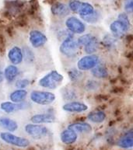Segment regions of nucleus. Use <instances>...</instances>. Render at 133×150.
Returning a JSON list of instances; mask_svg holds the SVG:
<instances>
[{"instance_id": "obj_19", "label": "nucleus", "mask_w": 133, "mask_h": 150, "mask_svg": "<svg viewBox=\"0 0 133 150\" xmlns=\"http://www.w3.org/2000/svg\"><path fill=\"white\" fill-rule=\"evenodd\" d=\"M84 51L86 54H93L98 50L99 47V40L96 37L93 36L88 42L84 45Z\"/></svg>"}, {"instance_id": "obj_14", "label": "nucleus", "mask_w": 133, "mask_h": 150, "mask_svg": "<svg viewBox=\"0 0 133 150\" xmlns=\"http://www.w3.org/2000/svg\"><path fill=\"white\" fill-rule=\"evenodd\" d=\"M51 10L53 15L59 17H64L67 16L70 11L69 6L62 2H55L54 4L52 5Z\"/></svg>"}, {"instance_id": "obj_30", "label": "nucleus", "mask_w": 133, "mask_h": 150, "mask_svg": "<svg viewBox=\"0 0 133 150\" xmlns=\"http://www.w3.org/2000/svg\"><path fill=\"white\" fill-rule=\"evenodd\" d=\"M64 92L62 93V96H63L64 99H66L67 100H72L76 98V93L72 90H63Z\"/></svg>"}, {"instance_id": "obj_25", "label": "nucleus", "mask_w": 133, "mask_h": 150, "mask_svg": "<svg viewBox=\"0 0 133 150\" xmlns=\"http://www.w3.org/2000/svg\"><path fill=\"white\" fill-rule=\"evenodd\" d=\"M68 74H69V77L70 80L72 81V82L79 81L82 78V76H83L81 71L79 69H70L69 72H68Z\"/></svg>"}, {"instance_id": "obj_2", "label": "nucleus", "mask_w": 133, "mask_h": 150, "mask_svg": "<svg viewBox=\"0 0 133 150\" xmlns=\"http://www.w3.org/2000/svg\"><path fill=\"white\" fill-rule=\"evenodd\" d=\"M30 100L39 105H49L55 100V95L47 91L34 90L30 95Z\"/></svg>"}, {"instance_id": "obj_33", "label": "nucleus", "mask_w": 133, "mask_h": 150, "mask_svg": "<svg viewBox=\"0 0 133 150\" xmlns=\"http://www.w3.org/2000/svg\"><path fill=\"white\" fill-rule=\"evenodd\" d=\"M92 37H93L92 34H84V35H83V36H81L80 38H78L77 42H78L79 46H84V45H86V43L88 42L89 40L91 39Z\"/></svg>"}, {"instance_id": "obj_17", "label": "nucleus", "mask_w": 133, "mask_h": 150, "mask_svg": "<svg viewBox=\"0 0 133 150\" xmlns=\"http://www.w3.org/2000/svg\"><path fill=\"white\" fill-rule=\"evenodd\" d=\"M0 127L9 132H13L17 130L18 124L13 119L6 117H0Z\"/></svg>"}, {"instance_id": "obj_10", "label": "nucleus", "mask_w": 133, "mask_h": 150, "mask_svg": "<svg viewBox=\"0 0 133 150\" xmlns=\"http://www.w3.org/2000/svg\"><path fill=\"white\" fill-rule=\"evenodd\" d=\"M27 103L21 102V103H13V102H3L0 104V108L2 111L7 114H12L16 112L17 110H23L27 108Z\"/></svg>"}, {"instance_id": "obj_23", "label": "nucleus", "mask_w": 133, "mask_h": 150, "mask_svg": "<svg viewBox=\"0 0 133 150\" xmlns=\"http://www.w3.org/2000/svg\"><path fill=\"white\" fill-rule=\"evenodd\" d=\"M105 119H106V114L103 111H95L88 114V120L93 123H102L105 121Z\"/></svg>"}, {"instance_id": "obj_7", "label": "nucleus", "mask_w": 133, "mask_h": 150, "mask_svg": "<svg viewBox=\"0 0 133 150\" xmlns=\"http://www.w3.org/2000/svg\"><path fill=\"white\" fill-rule=\"evenodd\" d=\"M66 26L69 31L72 34H81L86 30V25L84 24L83 22H82L79 19L71 16L66 20Z\"/></svg>"}, {"instance_id": "obj_15", "label": "nucleus", "mask_w": 133, "mask_h": 150, "mask_svg": "<svg viewBox=\"0 0 133 150\" xmlns=\"http://www.w3.org/2000/svg\"><path fill=\"white\" fill-rule=\"evenodd\" d=\"M68 129L73 131L76 133H89L92 131V127L90 124L86 122H75L69 125Z\"/></svg>"}, {"instance_id": "obj_34", "label": "nucleus", "mask_w": 133, "mask_h": 150, "mask_svg": "<svg viewBox=\"0 0 133 150\" xmlns=\"http://www.w3.org/2000/svg\"><path fill=\"white\" fill-rule=\"evenodd\" d=\"M30 84V81L27 79H19L16 82V88L21 89V90H24L25 88L28 86Z\"/></svg>"}, {"instance_id": "obj_11", "label": "nucleus", "mask_w": 133, "mask_h": 150, "mask_svg": "<svg viewBox=\"0 0 133 150\" xmlns=\"http://www.w3.org/2000/svg\"><path fill=\"white\" fill-rule=\"evenodd\" d=\"M65 111L69 113H81L86 111L88 109L87 105L85 103L78 102V101H71L69 103L64 104L62 107Z\"/></svg>"}, {"instance_id": "obj_22", "label": "nucleus", "mask_w": 133, "mask_h": 150, "mask_svg": "<svg viewBox=\"0 0 133 150\" xmlns=\"http://www.w3.org/2000/svg\"><path fill=\"white\" fill-rule=\"evenodd\" d=\"M117 146L122 149H129L133 146V135L132 132H129L123 138L119 139L117 142Z\"/></svg>"}, {"instance_id": "obj_8", "label": "nucleus", "mask_w": 133, "mask_h": 150, "mask_svg": "<svg viewBox=\"0 0 133 150\" xmlns=\"http://www.w3.org/2000/svg\"><path fill=\"white\" fill-rule=\"evenodd\" d=\"M30 42L34 48H39L46 44L47 38L45 34L40 30H33L30 32Z\"/></svg>"}, {"instance_id": "obj_16", "label": "nucleus", "mask_w": 133, "mask_h": 150, "mask_svg": "<svg viewBox=\"0 0 133 150\" xmlns=\"http://www.w3.org/2000/svg\"><path fill=\"white\" fill-rule=\"evenodd\" d=\"M77 133L69 129H66L62 132L60 134V139L62 143L66 144V145H72L75 143L77 141Z\"/></svg>"}, {"instance_id": "obj_35", "label": "nucleus", "mask_w": 133, "mask_h": 150, "mask_svg": "<svg viewBox=\"0 0 133 150\" xmlns=\"http://www.w3.org/2000/svg\"><path fill=\"white\" fill-rule=\"evenodd\" d=\"M125 10L127 13L131 14L133 11V0H129L126 1L125 5Z\"/></svg>"}, {"instance_id": "obj_29", "label": "nucleus", "mask_w": 133, "mask_h": 150, "mask_svg": "<svg viewBox=\"0 0 133 150\" xmlns=\"http://www.w3.org/2000/svg\"><path fill=\"white\" fill-rule=\"evenodd\" d=\"M81 2L79 0H72L70 1L69 3V9L71 11L74 12V13H78V10H79V7H80V5H81Z\"/></svg>"}, {"instance_id": "obj_32", "label": "nucleus", "mask_w": 133, "mask_h": 150, "mask_svg": "<svg viewBox=\"0 0 133 150\" xmlns=\"http://www.w3.org/2000/svg\"><path fill=\"white\" fill-rule=\"evenodd\" d=\"M104 44L108 47H113L116 44V38L111 35H106L104 38Z\"/></svg>"}, {"instance_id": "obj_1", "label": "nucleus", "mask_w": 133, "mask_h": 150, "mask_svg": "<svg viewBox=\"0 0 133 150\" xmlns=\"http://www.w3.org/2000/svg\"><path fill=\"white\" fill-rule=\"evenodd\" d=\"M63 76L54 70L45 75L39 80V86L41 87L47 88L50 90H54L63 80Z\"/></svg>"}, {"instance_id": "obj_26", "label": "nucleus", "mask_w": 133, "mask_h": 150, "mask_svg": "<svg viewBox=\"0 0 133 150\" xmlns=\"http://www.w3.org/2000/svg\"><path fill=\"white\" fill-rule=\"evenodd\" d=\"M22 52L23 57V58H24L25 61H26V62L31 63L34 62V54L30 48L25 47L22 50Z\"/></svg>"}, {"instance_id": "obj_36", "label": "nucleus", "mask_w": 133, "mask_h": 150, "mask_svg": "<svg viewBox=\"0 0 133 150\" xmlns=\"http://www.w3.org/2000/svg\"><path fill=\"white\" fill-rule=\"evenodd\" d=\"M3 79H4V75H3L2 71L0 70V83H2V81H3Z\"/></svg>"}, {"instance_id": "obj_4", "label": "nucleus", "mask_w": 133, "mask_h": 150, "mask_svg": "<svg viewBox=\"0 0 133 150\" xmlns=\"http://www.w3.org/2000/svg\"><path fill=\"white\" fill-rule=\"evenodd\" d=\"M79 47L77 40H76L73 36H71L62 40V43L60 45V52L67 57H73L77 54Z\"/></svg>"}, {"instance_id": "obj_18", "label": "nucleus", "mask_w": 133, "mask_h": 150, "mask_svg": "<svg viewBox=\"0 0 133 150\" xmlns=\"http://www.w3.org/2000/svg\"><path fill=\"white\" fill-rule=\"evenodd\" d=\"M4 77L9 83L13 82L19 75V69L16 65H8L4 70Z\"/></svg>"}, {"instance_id": "obj_12", "label": "nucleus", "mask_w": 133, "mask_h": 150, "mask_svg": "<svg viewBox=\"0 0 133 150\" xmlns=\"http://www.w3.org/2000/svg\"><path fill=\"white\" fill-rule=\"evenodd\" d=\"M56 120V117L54 114H38L31 117L30 121L33 124H51L54 123Z\"/></svg>"}, {"instance_id": "obj_31", "label": "nucleus", "mask_w": 133, "mask_h": 150, "mask_svg": "<svg viewBox=\"0 0 133 150\" xmlns=\"http://www.w3.org/2000/svg\"><path fill=\"white\" fill-rule=\"evenodd\" d=\"M117 20L121 21L122 23H124L125 26H126L128 28H130V26H131V23H130V21H129V16L125 13H120L117 16Z\"/></svg>"}, {"instance_id": "obj_24", "label": "nucleus", "mask_w": 133, "mask_h": 150, "mask_svg": "<svg viewBox=\"0 0 133 150\" xmlns=\"http://www.w3.org/2000/svg\"><path fill=\"white\" fill-rule=\"evenodd\" d=\"M93 12H94V8L92 5L88 2H81L80 7L78 10V13L80 15V16H85L93 13Z\"/></svg>"}, {"instance_id": "obj_21", "label": "nucleus", "mask_w": 133, "mask_h": 150, "mask_svg": "<svg viewBox=\"0 0 133 150\" xmlns=\"http://www.w3.org/2000/svg\"><path fill=\"white\" fill-rule=\"evenodd\" d=\"M91 72L93 76L96 78L104 79L108 76V72L107 68L101 64H97L93 69H91Z\"/></svg>"}, {"instance_id": "obj_13", "label": "nucleus", "mask_w": 133, "mask_h": 150, "mask_svg": "<svg viewBox=\"0 0 133 150\" xmlns=\"http://www.w3.org/2000/svg\"><path fill=\"white\" fill-rule=\"evenodd\" d=\"M8 58L10 61V62L14 65H19L23 60V52L21 48H20L17 46L12 47L8 52Z\"/></svg>"}, {"instance_id": "obj_5", "label": "nucleus", "mask_w": 133, "mask_h": 150, "mask_svg": "<svg viewBox=\"0 0 133 150\" xmlns=\"http://www.w3.org/2000/svg\"><path fill=\"white\" fill-rule=\"evenodd\" d=\"M24 130L28 135L34 139H42L48 134L47 128L38 124H27L25 125Z\"/></svg>"}, {"instance_id": "obj_6", "label": "nucleus", "mask_w": 133, "mask_h": 150, "mask_svg": "<svg viewBox=\"0 0 133 150\" xmlns=\"http://www.w3.org/2000/svg\"><path fill=\"white\" fill-rule=\"evenodd\" d=\"M99 57L95 54H89L81 58L78 61L77 67L80 71H88L99 64Z\"/></svg>"}, {"instance_id": "obj_37", "label": "nucleus", "mask_w": 133, "mask_h": 150, "mask_svg": "<svg viewBox=\"0 0 133 150\" xmlns=\"http://www.w3.org/2000/svg\"><path fill=\"white\" fill-rule=\"evenodd\" d=\"M125 1H129V0H125Z\"/></svg>"}, {"instance_id": "obj_27", "label": "nucleus", "mask_w": 133, "mask_h": 150, "mask_svg": "<svg viewBox=\"0 0 133 150\" xmlns=\"http://www.w3.org/2000/svg\"><path fill=\"white\" fill-rule=\"evenodd\" d=\"M100 13L97 11H95L93 13L90 14L88 16H81V18L86 21V22L89 23H96L97 21H98V20L100 19Z\"/></svg>"}, {"instance_id": "obj_28", "label": "nucleus", "mask_w": 133, "mask_h": 150, "mask_svg": "<svg viewBox=\"0 0 133 150\" xmlns=\"http://www.w3.org/2000/svg\"><path fill=\"white\" fill-rule=\"evenodd\" d=\"M85 87L88 91H95L100 87V83L96 80L90 79L86 83Z\"/></svg>"}, {"instance_id": "obj_20", "label": "nucleus", "mask_w": 133, "mask_h": 150, "mask_svg": "<svg viewBox=\"0 0 133 150\" xmlns=\"http://www.w3.org/2000/svg\"><path fill=\"white\" fill-rule=\"evenodd\" d=\"M27 96V91L25 90H14L13 92H12L9 95V99L11 102L13 103H21L25 100V99Z\"/></svg>"}, {"instance_id": "obj_3", "label": "nucleus", "mask_w": 133, "mask_h": 150, "mask_svg": "<svg viewBox=\"0 0 133 150\" xmlns=\"http://www.w3.org/2000/svg\"><path fill=\"white\" fill-rule=\"evenodd\" d=\"M0 138L6 143L19 148H27L30 146V141L26 138L17 136L11 132H2L0 133Z\"/></svg>"}, {"instance_id": "obj_9", "label": "nucleus", "mask_w": 133, "mask_h": 150, "mask_svg": "<svg viewBox=\"0 0 133 150\" xmlns=\"http://www.w3.org/2000/svg\"><path fill=\"white\" fill-rule=\"evenodd\" d=\"M110 30H111L113 36L115 38H122L123 37L125 36V34H127L129 28H128L121 21L117 20L111 23V25H110Z\"/></svg>"}]
</instances>
